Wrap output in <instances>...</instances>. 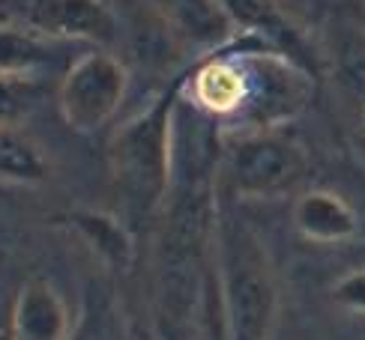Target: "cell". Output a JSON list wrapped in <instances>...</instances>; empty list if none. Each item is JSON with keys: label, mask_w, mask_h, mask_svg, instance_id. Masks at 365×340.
Wrapping results in <instances>:
<instances>
[{"label": "cell", "mask_w": 365, "mask_h": 340, "mask_svg": "<svg viewBox=\"0 0 365 340\" xmlns=\"http://www.w3.org/2000/svg\"><path fill=\"white\" fill-rule=\"evenodd\" d=\"M219 307L227 340H269L279 317V281L264 239L219 194L212 236Z\"/></svg>", "instance_id": "1"}, {"label": "cell", "mask_w": 365, "mask_h": 340, "mask_svg": "<svg viewBox=\"0 0 365 340\" xmlns=\"http://www.w3.org/2000/svg\"><path fill=\"white\" fill-rule=\"evenodd\" d=\"M182 78L111 137V179L132 218L147 221L165 209L174 179V141Z\"/></svg>", "instance_id": "2"}, {"label": "cell", "mask_w": 365, "mask_h": 340, "mask_svg": "<svg viewBox=\"0 0 365 340\" xmlns=\"http://www.w3.org/2000/svg\"><path fill=\"white\" fill-rule=\"evenodd\" d=\"M309 176V156L299 141L279 129L242 132L225 152L222 182L231 197L272 200L294 194Z\"/></svg>", "instance_id": "3"}, {"label": "cell", "mask_w": 365, "mask_h": 340, "mask_svg": "<svg viewBox=\"0 0 365 340\" xmlns=\"http://www.w3.org/2000/svg\"><path fill=\"white\" fill-rule=\"evenodd\" d=\"M129 92V69L108 51H87L72 60L57 92L60 117L75 132H96L108 122Z\"/></svg>", "instance_id": "4"}, {"label": "cell", "mask_w": 365, "mask_h": 340, "mask_svg": "<svg viewBox=\"0 0 365 340\" xmlns=\"http://www.w3.org/2000/svg\"><path fill=\"white\" fill-rule=\"evenodd\" d=\"M21 24L45 39L87 42L102 51L117 39V18L105 0H24Z\"/></svg>", "instance_id": "5"}, {"label": "cell", "mask_w": 365, "mask_h": 340, "mask_svg": "<svg viewBox=\"0 0 365 340\" xmlns=\"http://www.w3.org/2000/svg\"><path fill=\"white\" fill-rule=\"evenodd\" d=\"M72 329L75 322L69 317V307L48 281L34 277L21 287L9 319L15 340H69Z\"/></svg>", "instance_id": "6"}, {"label": "cell", "mask_w": 365, "mask_h": 340, "mask_svg": "<svg viewBox=\"0 0 365 340\" xmlns=\"http://www.w3.org/2000/svg\"><path fill=\"white\" fill-rule=\"evenodd\" d=\"M174 33L207 54L231 45L242 30L225 0H162Z\"/></svg>", "instance_id": "7"}, {"label": "cell", "mask_w": 365, "mask_h": 340, "mask_svg": "<svg viewBox=\"0 0 365 340\" xmlns=\"http://www.w3.org/2000/svg\"><path fill=\"white\" fill-rule=\"evenodd\" d=\"M294 227L302 239L317 245H341L359 233L356 209L336 191L309 188L294 200Z\"/></svg>", "instance_id": "8"}, {"label": "cell", "mask_w": 365, "mask_h": 340, "mask_svg": "<svg viewBox=\"0 0 365 340\" xmlns=\"http://www.w3.org/2000/svg\"><path fill=\"white\" fill-rule=\"evenodd\" d=\"M66 224L78 233L99 260H105L117 272H129L135 262V239L129 227L108 212L78 209L66 215Z\"/></svg>", "instance_id": "9"}, {"label": "cell", "mask_w": 365, "mask_h": 340, "mask_svg": "<svg viewBox=\"0 0 365 340\" xmlns=\"http://www.w3.org/2000/svg\"><path fill=\"white\" fill-rule=\"evenodd\" d=\"M51 167L39 147L15 126H0V182L9 185H42Z\"/></svg>", "instance_id": "10"}, {"label": "cell", "mask_w": 365, "mask_h": 340, "mask_svg": "<svg viewBox=\"0 0 365 340\" xmlns=\"http://www.w3.org/2000/svg\"><path fill=\"white\" fill-rule=\"evenodd\" d=\"M51 60V39L24 24L0 27V75H36Z\"/></svg>", "instance_id": "11"}, {"label": "cell", "mask_w": 365, "mask_h": 340, "mask_svg": "<svg viewBox=\"0 0 365 340\" xmlns=\"http://www.w3.org/2000/svg\"><path fill=\"white\" fill-rule=\"evenodd\" d=\"M42 81L36 75H0V126H19L42 99Z\"/></svg>", "instance_id": "12"}, {"label": "cell", "mask_w": 365, "mask_h": 340, "mask_svg": "<svg viewBox=\"0 0 365 340\" xmlns=\"http://www.w3.org/2000/svg\"><path fill=\"white\" fill-rule=\"evenodd\" d=\"M69 340H123V326H120L114 302L102 292H93L84 302V311L75 322Z\"/></svg>", "instance_id": "13"}, {"label": "cell", "mask_w": 365, "mask_h": 340, "mask_svg": "<svg viewBox=\"0 0 365 340\" xmlns=\"http://www.w3.org/2000/svg\"><path fill=\"white\" fill-rule=\"evenodd\" d=\"M329 299L336 307H341V311L365 317V269L344 272L339 281L329 287Z\"/></svg>", "instance_id": "14"}, {"label": "cell", "mask_w": 365, "mask_h": 340, "mask_svg": "<svg viewBox=\"0 0 365 340\" xmlns=\"http://www.w3.org/2000/svg\"><path fill=\"white\" fill-rule=\"evenodd\" d=\"M21 15H24V0H0V27L21 24Z\"/></svg>", "instance_id": "15"}, {"label": "cell", "mask_w": 365, "mask_h": 340, "mask_svg": "<svg viewBox=\"0 0 365 340\" xmlns=\"http://www.w3.org/2000/svg\"><path fill=\"white\" fill-rule=\"evenodd\" d=\"M0 340H15L12 331H9V326H6V329H0Z\"/></svg>", "instance_id": "16"}]
</instances>
